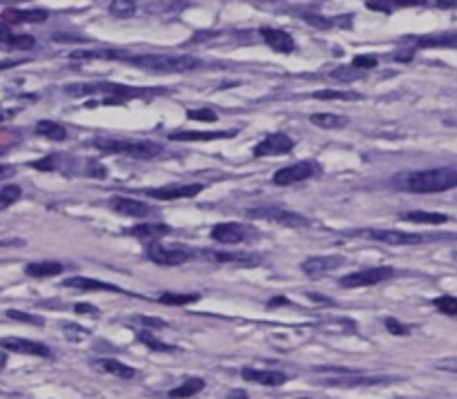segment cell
Returning a JSON list of instances; mask_svg holds the SVG:
<instances>
[{
    "mask_svg": "<svg viewBox=\"0 0 457 399\" xmlns=\"http://www.w3.org/2000/svg\"><path fill=\"white\" fill-rule=\"evenodd\" d=\"M247 235H255V230H250L247 225H241V223H217L210 233V237L217 243H226V246H237V243L252 239Z\"/></svg>",
    "mask_w": 457,
    "mask_h": 399,
    "instance_id": "obj_13",
    "label": "cell"
},
{
    "mask_svg": "<svg viewBox=\"0 0 457 399\" xmlns=\"http://www.w3.org/2000/svg\"><path fill=\"white\" fill-rule=\"evenodd\" d=\"M437 7H442V9H451V7H455V0H437Z\"/></svg>",
    "mask_w": 457,
    "mask_h": 399,
    "instance_id": "obj_49",
    "label": "cell"
},
{
    "mask_svg": "<svg viewBox=\"0 0 457 399\" xmlns=\"http://www.w3.org/2000/svg\"><path fill=\"white\" fill-rule=\"evenodd\" d=\"M127 235L136 239H161L165 235H172V228L167 223H139L127 228Z\"/></svg>",
    "mask_w": 457,
    "mask_h": 399,
    "instance_id": "obj_21",
    "label": "cell"
},
{
    "mask_svg": "<svg viewBox=\"0 0 457 399\" xmlns=\"http://www.w3.org/2000/svg\"><path fill=\"white\" fill-rule=\"evenodd\" d=\"M91 366L98 368L101 372H108V375L119 377V379H134L136 377V370L132 366L119 362V359H96V362H91Z\"/></svg>",
    "mask_w": 457,
    "mask_h": 399,
    "instance_id": "obj_20",
    "label": "cell"
},
{
    "mask_svg": "<svg viewBox=\"0 0 457 399\" xmlns=\"http://www.w3.org/2000/svg\"><path fill=\"white\" fill-rule=\"evenodd\" d=\"M74 313H78V315H96V308L89 306V303H76Z\"/></svg>",
    "mask_w": 457,
    "mask_h": 399,
    "instance_id": "obj_44",
    "label": "cell"
},
{
    "mask_svg": "<svg viewBox=\"0 0 457 399\" xmlns=\"http://www.w3.org/2000/svg\"><path fill=\"white\" fill-rule=\"evenodd\" d=\"M65 270L63 263H56V261H36V263H30L25 268V273L30 277H58Z\"/></svg>",
    "mask_w": 457,
    "mask_h": 399,
    "instance_id": "obj_26",
    "label": "cell"
},
{
    "mask_svg": "<svg viewBox=\"0 0 457 399\" xmlns=\"http://www.w3.org/2000/svg\"><path fill=\"white\" fill-rule=\"evenodd\" d=\"M261 38H264L268 47L279 51V54H290V51H295V38L283 30L261 27Z\"/></svg>",
    "mask_w": 457,
    "mask_h": 399,
    "instance_id": "obj_16",
    "label": "cell"
},
{
    "mask_svg": "<svg viewBox=\"0 0 457 399\" xmlns=\"http://www.w3.org/2000/svg\"><path fill=\"white\" fill-rule=\"evenodd\" d=\"M241 377L255 384H264V386H283L288 381V377L283 372L277 370H257V368H241Z\"/></svg>",
    "mask_w": 457,
    "mask_h": 399,
    "instance_id": "obj_19",
    "label": "cell"
},
{
    "mask_svg": "<svg viewBox=\"0 0 457 399\" xmlns=\"http://www.w3.org/2000/svg\"><path fill=\"white\" fill-rule=\"evenodd\" d=\"M319 170L315 163L310 161H302V163H292V165H285L281 170H277L272 174V183L279 185V188H285V185H295V183H302V181H308V178L315 176Z\"/></svg>",
    "mask_w": 457,
    "mask_h": 399,
    "instance_id": "obj_8",
    "label": "cell"
},
{
    "mask_svg": "<svg viewBox=\"0 0 457 399\" xmlns=\"http://www.w3.org/2000/svg\"><path fill=\"white\" fill-rule=\"evenodd\" d=\"M108 205H110L114 212H119L123 216H134V218H141V216H146L150 212V205L148 203L136 201V199H129V197H112L108 201Z\"/></svg>",
    "mask_w": 457,
    "mask_h": 399,
    "instance_id": "obj_17",
    "label": "cell"
},
{
    "mask_svg": "<svg viewBox=\"0 0 457 399\" xmlns=\"http://www.w3.org/2000/svg\"><path fill=\"white\" fill-rule=\"evenodd\" d=\"M65 288H74V290H83V292H98V290H105V292H121L112 283L105 281H98V279H91V277H70L63 281Z\"/></svg>",
    "mask_w": 457,
    "mask_h": 399,
    "instance_id": "obj_18",
    "label": "cell"
},
{
    "mask_svg": "<svg viewBox=\"0 0 457 399\" xmlns=\"http://www.w3.org/2000/svg\"><path fill=\"white\" fill-rule=\"evenodd\" d=\"M386 381H390V379H386V377H357V379H348V381L330 379L328 384L330 386H375V384H386Z\"/></svg>",
    "mask_w": 457,
    "mask_h": 399,
    "instance_id": "obj_36",
    "label": "cell"
},
{
    "mask_svg": "<svg viewBox=\"0 0 457 399\" xmlns=\"http://www.w3.org/2000/svg\"><path fill=\"white\" fill-rule=\"evenodd\" d=\"M401 218H404V221H411V223H433V225H439V223H446L451 216H446V214H437V212H422V210H415V212H406Z\"/></svg>",
    "mask_w": 457,
    "mask_h": 399,
    "instance_id": "obj_27",
    "label": "cell"
},
{
    "mask_svg": "<svg viewBox=\"0 0 457 399\" xmlns=\"http://www.w3.org/2000/svg\"><path fill=\"white\" fill-rule=\"evenodd\" d=\"M0 43H5L14 49H34L36 47V38L27 34H14L9 25L0 22Z\"/></svg>",
    "mask_w": 457,
    "mask_h": 399,
    "instance_id": "obj_22",
    "label": "cell"
},
{
    "mask_svg": "<svg viewBox=\"0 0 457 399\" xmlns=\"http://www.w3.org/2000/svg\"><path fill=\"white\" fill-rule=\"evenodd\" d=\"M228 399H247V393H245V391H241V388H237V391H230V393H228Z\"/></svg>",
    "mask_w": 457,
    "mask_h": 399,
    "instance_id": "obj_47",
    "label": "cell"
},
{
    "mask_svg": "<svg viewBox=\"0 0 457 399\" xmlns=\"http://www.w3.org/2000/svg\"><path fill=\"white\" fill-rule=\"evenodd\" d=\"M5 366H7V353L0 351V370H3Z\"/></svg>",
    "mask_w": 457,
    "mask_h": 399,
    "instance_id": "obj_51",
    "label": "cell"
},
{
    "mask_svg": "<svg viewBox=\"0 0 457 399\" xmlns=\"http://www.w3.org/2000/svg\"><path fill=\"white\" fill-rule=\"evenodd\" d=\"M234 134H237V130H230V132H190V130H183V132L169 134V140H217V138H230Z\"/></svg>",
    "mask_w": 457,
    "mask_h": 399,
    "instance_id": "obj_25",
    "label": "cell"
},
{
    "mask_svg": "<svg viewBox=\"0 0 457 399\" xmlns=\"http://www.w3.org/2000/svg\"><path fill=\"white\" fill-rule=\"evenodd\" d=\"M98 152L103 154H125L132 159H154L161 154V145L152 140H119V138H96L91 140Z\"/></svg>",
    "mask_w": 457,
    "mask_h": 399,
    "instance_id": "obj_4",
    "label": "cell"
},
{
    "mask_svg": "<svg viewBox=\"0 0 457 399\" xmlns=\"http://www.w3.org/2000/svg\"><path fill=\"white\" fill-rule=\"evenodd\" d=\"M54 43H87L83 38H74V36H65V34H56Z\"/></svg>",
    "mask_w": 457,
    "mask_h": 399,
    "instance_id": "obj_45",
    "label": "cell"
},
{
    "mask_svg": "<svg viewBox=\"0 0 457 399\" xmlns=\"http://www.w3.org/2000/svg\"><path fill=\"white\" fill-rule=\"evenodd\" d=\"M125 63L141 70L148 72H159V74H186V72H194L197 67H201V60L194 56H165V54H146V56H129L123 51Z\"/></svg>",
    "mask_w": 457,
    "mask_h": 399,
    "instance_id": "obj_3",
    "label": "cell"
},
{
    "mask_svg": "<svg viewBox=\"0 0 457 399\" xmlns=\"http://www.w3.org/2000/svg\"><path fill=\"white\" fill-rule=\"evenodd\" d=\"M143 324H148V328H156V330H161L165 328V321L163 319H154V317H141Z\"/></svg>",
    "mask_w": 457,
    "mask_h": 399,
    "instance_id": "obj_43",
    "label": "cell"
},
{
    "mask_svg": "<svg viewBox=\"0 0 457 399\" xmlns=\"http://www.w3.org/2000/svg\"><path fill=\"white\" fill-rule=\"evenodd\" d=\"M319 100H359L361 94L357 92H335V89H321V92H315L312 94Z\"/></svg>",
    "mask_w": 457,
    "mask_h": 399,
    "instance_id": "obj_33",
    "label": "cell"
},
{
    "mask_svg": "<svg viewBox=\"0 0 457 399\" xmlns=\"http://www.w3.org/2000/svg\"><path fill=\"white\" fill-rule=\"evenodd\" d=\"M245 216L247 218H264V221L290 225V228H304V225L310 223L304 214H297L292 210L279 208V205H272V203H264V205H255V208H247Z\"/></svg>",
    "mask_w": 457,
    "mask_h": 399,
    "instance_id": "obj_5",
    "label": "cell"
},
{
    "mask_svg": "<svg viewBox=\"0 0 457 399\" xmlns=\"http://www.w3.org/2000/svg\"><path fill=\"white\" fill-rule=\"evenodd\" d=\"M457 185V170L455 165L430 167V170L411 172L406 178V190L413 195H435V192H446Z\"/></svg>",
    "mask_w": 457,
    "mask_h": 399,
    "instance_id": "obj_2",
    "label": "cell"
},
{
    "mask_svg": "<svg viewBox=\"0 0 457 399\" xmlns=\"http://www.w3.org/2000/svg\"><path fill=\"white\" fill-rule=\"evenodd\" d=\"M3 119H5V114H3V112H0V123H3Z\"/></svg>",
    "mask_w": 457,
    "mask_h": 399,
    "instance_id": "obj_52",
    "label": "cell"
},
{
    "mask_svg": "<svg viewBox=\"0 0 457 399\" xmlns=\"http://www.w3.org/2000/svg\"><path fill=\"white\" fill-rule=\"evenodd\" d=\"M110 11L116 18H129L136 14V0H112Z\"/></svg>",
    "mask_w": 457,
    "mask_h": 399,
    "instance_id": "obj_29",
    "label": "cell"
},
{
    "mask_svg": "<svg viewBox=\"0 0 457 399\" xmlns=\"http://www.w3.org/2000/svg\"><path fill=\"white\" fill-rule=\"evenodd\" d=\"M384 326H386V330H388L390 334H397V337H404V334L411 332V328L404 326L401 321H397L395 317H388V319L384 321Z\"/></svg>",
    "mask_w": 457,
    "mask_h": 399,
    "instance_id": "obj_38",
    "label": "cell"
},
{
    "mask_svg": "<svg viewBox=\"0 0 457 399\" xmlns=\"http://www.w3.org/2000/svg\"><path fill=\"white\" fill-rule=\"evenodd\" d=\"M302 399H310V397H302Z\"/></svg>",
    "mask_w": 457,
    "mask_h": 399,
    "instance_id": "obj_53",
    "label": "cell"
},
{
    "mask_svg": "<svg viewBox=\"0 0 457 399\" xmlns=\"http://www.w3.org/2000/svg\"><path fill=\"white\" fill-rule=\"evenodd\" d=\"M308 297H310L312 301H323V303H330V299H328V297H321V294H315V292H310Z\"/></svg>",
    "mask_w": 457,
    "mask_h": 399,
    "instance_id": "obj_50",
    "label": "cell"
},
{
    "mask_svg": "<svg viewBox=\"0 0 457 399\" xmlns=\"http://www.w3.org/2000/svg\"><path fill=\"white\" fill-rule=\"evenodd\" d=\"M9 319H16V321H25V324H34V326H45V319L38 317V315H30V313H20V310H7Z\"/></svg>",
    "mask_w": 457,
    "mask_h": 399,
    "instance_id": "obj_37",
    "label": "cell"
},
{
    "mask_svg": "<svg viewBox=\"0 0 457 399\" xmlns=\"http://www.w3.org/2000/svg\"><path fill=\"white\" fill-rule=\"evenodd\" d=\"M20 195H22L20 185H16V183H7L3 190H0V210H7L9 205H14V203L20 199Z\"/></svg>",
    "mask_w": 457,
    "mask_h": 399,
    "instance_id": "obj_31",
    "label": "cell"
},
{
    "mask_svg": "<svg viewBox=\"0 0 457 399\" xmlns=\"http://www.w3.org/2000/svg\"><path fill=\"white\" fill-rule=\"evenodd\" d=\"M199 192H203L201 183H181V185H163V188H152L146 190V195L156 201H176V199H192Z\"/></svg>",
    "mask_w": 457,
    "mask_h": 399,
    "instance_id": "obj_12",
    "label": "cell"
},
{
    "mask_svg": "<svg viewBox=\"0 0 457 399\" xmlns=\"http://www.w3.org/2000/svg\"><path fill=\"white\" fill-rule=\"evenodd\" d=\"M65 94L67 96H105L103 105H119L127 98H139L141 94H159V89H139L129 85L119 83H70L65 85Z\"/></svg>",
    "mask_w": 457,
    "mask_h": 399,
    "instance_id": "obj_1",
    "label": "cell"
},
{
    "mask_svg": "<svg viewBox=\"0 0 457 399\" xmlns=\"http://www.w3.org/2000/svg\"><path fill=\"white\" fill-rule=\"evenodd\" d=\"M49 18V11L47 9H16V7H9L3 9L0 14V22L5 25H41Z\"/></svg>",
    "mask_w": 457,
    "mask_h": 399,
    "instance_id": "obj_14",
    "label": "cell"
},
{
    "mask_svg": "<svg viewBox=\"0 0 457 399\" xmlns=\"http://www.w3.org/2000/svg\"><path fill=\"white\" fill-rule=\"evenodd\" d=\"M32 167H34V170H38V172H51V170H56V159L54 157H47V159H41V161H34Z\"/></svg>",
    "mask_w": 457,
    "mask_h": 399,
    "instance_id": "obj_41",
    "label": "cell"
},
{
    "mask_svg": "<svg viewBox=\"0 0 457 399\" xmlns=\"http://www.w3.org/2000/svg\"><path fill=\"white\" fill-rule=\"evenodd\" d=\"M366 239L388 243V246H420V243L433 241L439 235H415V233H397V230H366L361 233Z\"/></svg>",
    "mask_w": 457,
    "mask_h": 399,
    "instance_id": "obj_7",
    "label": "cell"
},
{
    "mask_svg": "<svg viewBox=\"0 0 457 399\" xmlns=\"http://www.w3.org/2000/svg\"><path fill=\"white\" fill-rule=\"evenodd\" d=\"M310 123L321 127V130H344V127L348 125V117H344V114L321 112V114H312Z\"/></svg>",
    "mask_w": 457,
    "mask_h": 399,
    "instance_id": "obj_23",
    "label": "cell"
},
{
    "mask_svg": "<svg viewBox=\"0 0 457 399\" xmlns=\"http://www.w3.org/2000/svg\"><path fill=\"white\" fill-rule=\"evenodd\" d=\"M161 303L165 306H188V303H194L199 301V294H179V292H163L159 297Z\"/></svg>",
    "mask_w": 457,
    "mask_h": 399,
    "instance_id": "obj_32",
    "label": "cell"
},
{
    "mask_svg": "<svg viewBox=\"0 0 457 399\" xmlns=\"http://www.w3.org/2000/svg\"><path fill=\"white\" fill-rule=\"evenodd\" d=\"M188 119L203 121V123H214L217 121V114L212 110H188Z\"/></svg>",
    "mask_w": 457,
    "mask_h": 399,
    "instance_id": "obj_39",
    "label": "cell"
},
{
    "mask_svg": "<svg viewBox=\"0 0 457 399\" xmlns=\"http://www.w3.org/2000/svg\"><path fill=\"white\" fill-rule=\"evenodd\" d=\"M295 150V140L283 134V132H274V134H268L261 143L255 145L252 154L257 159L261 157H283V154H290Z\"/></svg>",
    "mask_w": 457,
    "mask_h": 399,
    "instance_id": "obj_10",
    "label": "cell"
},
{
    "mask_svg": "<svg viewBox=\"0 0 457 399\" xmlns=\"http://www.w3.org/2000/svg\"><path fill=\"white\" fill-rule=\"evenodd\" d=\"M395 275L393 268H366L357 270V273H350L346 277L339 279L344 288H366V286H377V283H384Z\"/></svg>",
    "mask_w": 457,
    "mask_h": 399,
    "instance_id": "obj_9",
    "label": "cell"
},
{
    "mask_svg": "<svg viewBox=\"0 0 457 399\" xmlns=\"http://www.w3.org/2000/svg\"><path fill=\"white\" fill-rule=\"evenodd\" d=\"M139 341L141 344H146L150 351H159V353H172L174 351V346H167V344H163V341H159L154 337L152 332H139Z\"/></svg>",
    "mask_w": 457,
    "mask_h": 399,
    "instance_id": "obj_34",
    "label": "cell"
},
{
    "mask_svg": "<svg viewBox=\"0 0 457 399\" xmlns=\"http://www.w3.org/2000/svg\"><path fill=\"white\" fill-rule=\"evenodd\" d=\"M192 250L186 246H163V243H150L148 246V259L156 266H167V268H174V266H183L192 259Z\"/></svg>",
    "mask_w": 457,
    "mask_h": 399,
    "instance_id": "obj_6",
    "label": "cell"
},
{
    "mask_svg": "<svg viewBox=\"0 0 457 399\" xmlns=\"http://www.w3.org/2000/svg\"><path fill=\"white\" fill-rule=\"evenodd\" d=\"M342 263H344V256L339 254H317V256H308L302 263V270L308 277H317V275L330 273V270L339 268Z\"/></svg>",
    "mask_w": 457,
    "mask_h": 399,
    "instance_id": "obj_15",
    "label": "cell"
},
{
    "mask_svg": "<svg viewBox=\"0 0 457 399\" xmlns=\"http://www.w3.org/2000/svg\"><path fill=\"white\" fill-rule=\"evenodd\" d=\"M433 306L437 308L439 313L449 315V317H455V315H457V299L451 297V294H442V297L433 299Z\"/></svg>",
    "mask_w": 457,
    "mask_h": 399,
    "instance_id": "obj_35",
    "label": "cell"
},
{
    "mask_svg": "<svg viewBox=\"0 0 457 399\" xmlns=\"http://www.w3.org/2000/svg\"><path fill=\"white\" fill-rule=\"evenodd\" d=\"M36 132L49 138V140H65L67 138V130L63 125L54 123V121H38L36 123Z\"/></svg>",
    "mask_w": 457,
    "mask_h": 399,
    "instance_id": "obj_28",
    "label": "cell"
},
{
    "mask_svg": "<svg viewBox=\"0 0 457 399\" xmlns=\"http://www.w3.org/2000/svg\"><path fill=\"white\" fill-rule=\"evenodd\" d=\"M14 174H16V167L14 165H0V181H3V178L14 176Z\"/></svg>",
    "mask_w": 457,
    "mask_h": 399,
    "instance_id": "obj_46",
    "label": "cell"
},
{
    "mask_svg": "<svg viewBox=\"0 0 457 399\" xmlns=\"http://www.w3.org/2000/svg\"><path fill=\"white\" fill-rule=\"evenodd\" d=\"M0 348L9 351V353H18V355H32V357H45L51 359V353L45 344L41 341H32V339H22V337H3L0 339Z\"/></svg>",
    "mask_w": 457,
    "mask_h": 399,
    "instance_id": "obj_11",
    "label": "cell"
},
{
    "mask_svg": "<svg viewBox=\"0 0 457 399\" xmlns=\"http://www.w3.org/2000/svg\"><path fill=\"white\" fill-rule=\"evenodd\" d=\"M203 388H205V381L201 377H186L181 386H176V388L167 393V397L169 399H188V397H194L197 393H201Z\"/></svg>",
    "mask_w": 457,
    "mask_h": 399,
    "instance_id": "obj_24",
    "label": "cell"
},
{
    "mask_svg": "<svg viewBox=\"0 0 457 399\" xmlns=\"http://www.w3.org/2000/svg\"><path fill=\"white\" fill-rule=\"evenodd\" d=\"M388 3L395 5V7H420L426 3V0H388Z\"/></svg>",
    "mask_w": 457,
    "mask_h": 399,
    "instance_id": "obj_42",
    "label": "cell"
},
{
    "mask_svg": "<svg viewBox=\"0 0 457 399\" xmlns=\"http://www.w3.org/2000/svg\"><path fill=\"white\" fill-rule=\"evenodd\" d=\"M288 303H290V301L285 299V297H274V299H270V301H268V306H270V308H274V306H288Z\"/></svg>",
    "mask_w": 457,
    "mask_h": 399,
    "instance_id": "obj_48",
    "label": "cell"
},
{
    "mask_svg": "<svg viewBox=\"0 0 457 399\" xmlns=\"http://www.w3.org/2000/svg\"><path fill=\"white\" fill-rule=\"evenodd\" d=\"M352 67L355 70H373V67H377V58L375 56H355L352 58Z\"/></svg>",
    "mask_w": 457,
    "mask_h": 399,
    "instance_id": "obj_40",
    "label": "cell"
},
{
    "mask_svg": "<svg viewBox=\"0 0 457 399\" xmlns=\"http://www.w3.org/2000/svg\"><path fill=\"white\" fill-rule=\"evenodd\" d=\"M212 259L219 263H257L259 259L250 254H241V252H210Z\"/></svg>",
    "mask_w": 457,
    "mask_h": 399,
    "instance_id": "obj_30",
    "label": "cell"
}]
</instances>
